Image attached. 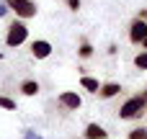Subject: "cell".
I'll use <instances>...</instances> for the list:
<instances>
[{
    "mask_svg": "<svg viewBox=\"0 0 147 139\" xmlns=\"http://www.w3.org/2000/svg\"><path fill=\"white\" fill-rule=\"evenodd\" d=\"M8 13H10V8H8V5H5V3H0V18H5V15H8Z\"/></svg>",
    "mask_w": 147,
    "mask_h": 139,
    "instance_id": "e0dca14e",
    "label": "cell"
},
{
    "mask_svg": "<svg viewBox=\"0 0 147 139\" xmlns=\"http://www.w3.org/2000/svg\"><path fill=\"white\" fill-rule=\"evenodd\" d=\"M5 5H8L18 18H34V15H36V3H34V0H5Z\"/></svg>",
    "mask_w": 147,
    "mask_h": 139,
    "instance_id": "3957f363",
    "label": "cell"
},
{
    "mask_svg": "<svg viewBox=\"0 0 147 139\" xmlns=\"http://www.w3.org/2000/svg\"><path fill=\"white\" fill-rule=\"evenodd\" d=\"M0 108H5V111H16V101H10L8 95H0Z\"/></svg>",
    "mask_w": 147,
    "mask_h": 139,
    "instance_id": "5bb4252c",
    "label": "cell"
},
{
    "mask_svg": "<svg viewBox=\"0 0 147 139\" xmlns=\"http://www.w3.org/2000/svg\"><path fill=\"white\" fill-rule=\"evenodd\" d=\"M78 54H80V59H90L93 57V46H90V41H80V49H78Z\"/></svg>",
    "mask_w": 147,
    "mask_h": 139,
    "instance_id": "8fae6325",
    "label": "cell"
},
{
    "mask_svg": "<svg viewBox=\"0 0 147 139\" xmlns=\"http://www.w3.org/2000/svg\"><path fill=\"white\" fill-rule=\"evenodd\" d=\"M134 67H137V70H147V49H142V52L134 57Z\"/></svg>",
    "mask_w": 147,
    "mask_h": 139,
    "instance_id": "7c38bea8",
    "label": "cell"
},
{
    "mask_svg": "<svg viewBox=\"0 0 147 139\" xmlns=\"http://www.w3.org/2000/svg\"><path fill=\"white\" fill-rule=\"evenodd\" d=\"M31 54H34L36 59H47V57L52 54V44H49L47 39H36V41L31 44Z\"/></svg>",
    "mask_w": 147,
    "mask_h": 139,
    "instance_id": "8992f818",
    "label": "cell"
},
{
    "mask_svg": "<svg viewBox=\"0 0 147 139\" xmlns=\"http://www.w3.org/2000/svg\"><path fill=\"white\" fill-rule=\"evenodd\" d=\"M23 139H41V137H39L36 132H31V129H26V132H23Z\"/></svg>",
    "mask_w": 147,
    "mask_h": 139,
    "instance_id": "2e32d148",
    "label": "cell"
},
{
    "mask_svg": "<svg viewBox=\"0 0 147 139\" xmlns=\"http://www.w3.org/2000/svg\"><path fill=\"white\" fill-rule=\"evenodd\" d=\"M142 46H145V49H147V39H145V44H142Z\"/></svg>",
    "mask_w": 147,
    "mask_h": 139,
    "instance_id": "d6986e66",
    "label": "cell"
},
{
    "mask_svg": "<svg viewBox=\"0 0 147 139\" xmlns=\"http://www.w3.org/2000/svg\"><path fill=\"white\" fill-rule=\"evenodd\" d=\"M145 39H147V21L137 15V18L132 21V26H129V41H132L134 46H142Z\"/></svg>",
    "mask_w": 147,
    "mask_h": 139,
    "instance_id": "277c9868",
    "label": "cell"
},
{
    "mask_svg": "<svg viewBox=\"0 0 147 139\" xmlns=\"http://www.w3.org/2000/svg\"><path fill=\"white\" fill-rule=\"evenodd\" d=\"M39 90H41V88H39V83H36V80H23V83H21V93H23V95H28V98L39 95Z\"/></svg>",
    "mask_w": 147,
    "mask_h": 139,
    "instance_id": "30bf717a",
    "label": "cell"
},
{
    "mask_svg": "<svg viewBox=\"0 0 147 139\" xmlns=\"http://www.w3.org/2000/svg\"><path fill=\"white\" fill-rule=\"evenodd\" d=\"M140 18H145V21H147V10H145V13H142V15H140Z\"/></svg>",
    "mask_w": 147,
    "mask_h": 139,
    "instance_id": "ac0fdd59",
    "label": "cell"
},
{
    "mask_svg": "<svg viewBox=\"0 0 147 139\" xmlns=\"http://www.w3.org/2000/svg\"><path fill=\"white\" fill-rule=\"evenodd\" d=\"M70 10H80V0H65Z\"/></svg>",
    "mask_w": 147,
    "mask_h": 139,
    "instance_id": "9a60e30c",
    "label": "cell"
},
{
    "mask_svg": "<svg viewBox=\"0 0 147 139\" xmlns=\"http://www.w3.org/2000/svg\"><path fill=\"white\" fill-rule=\"evenodd\" d=\"M127 139H147V129H145V126H137V129L129 132V137H127Z\"/></svg>",
    "mask_w": 147,
    "mask_h": 139,
    "instance_id": "4fadbf2b",
    "label": "cell"
},
{
    "mask_svg": "<svg viewBox=\"0 0 147 139\" xmlns=\"http://www.w3.org/2000/svg\"><path fill=\"white\" fill-rule=\"evenodd\" d=\"M0 59H3V54H0Z\"/></svg>",
    "mask_w": 147,
    "mask_h": 139,
    "instance_id": "44dd1931",
    "label": "cell"
},
{
    "mask_svg": "<svg viewBox=\"0 0 147 139\" xmlns=\"http://www.w3.org/2000/svg\"><path fill=\"white\" fill-rule=\"evenodd\" d=\"M119 93H121V85H119V83H103V85H101V90H98V95H101V98H106V101H109V98H114V95H119Z\"/></svg>",
    "mask_w": 147,
    "mask_h": 139,
    "instance_id": "ba28073f",
    "label": "cell"
},
{
    "mask_svg": "<svg viewBox=\"0 0 147 139\" xmlns=\"http://www.w3.org/2000/svg\"><path fill=\"white\" fill-rule=\"evenodd\" d=\"M101 85H103V83H98L96 77H88V75H83V77H80V88H83V90H88V93H98V90H101Z\"/></svg>",
    "mask_w": 147,
    "mask_h": 139,
    "instance_id": "9c48e42d",
    "label": "cell"
},
{
    "mask_svg": "<svg viewBox=\"0 0 147 139\" xmlns=\"http://www.w3.org/2000/svg\"><path fill=\"white\" fill-rule=\"evenodd\" d=\"M145 98H147V90H145Z\"/></svg>",
    "mask_w": 147,
    "mask_h": 139,
    "instance_id": "ffe728a7",
    "label": "cell"
},
{
    "mask_svg": "<svg viewBox=\"0 0 147 139\" xmlns=\"http://www.w3.org/2000/svg\"><path fill=\"white\" fill-rule=\"evenodd\" d=\"M83 137H85V139H106V137H109V132H106L101 124H88L85 132H83Z\"/></svg>",
    "mask_w": 147,
    "mask_h": 139,
    "instance_id": "52a82bcc",
    "label": "cell"
},
{
    "mask_svg": "<svg viewBox=\"0 0 147 139\" xmlns=\"http://www.w3.org/2000/svg\"><path fill=\"white\" fill-rule=\"evenodd\" d=\"M142 113H147V98H145V95H134V98H127V101H124V106L119 108V119H124V121L140 119Z\"/></svg>",
    "mask_w": 147,
    "mask_h": 139,
    "instance_id": "6da1fadb",
    "label": "cell"
},
{
    "mask_svg": "<svg viewBox=\"0 0 147 139\" xmlns=\"http://www.w3.org/2000/svg\"><path fill=\"white\" fill-rule=\"evenodd\" d=\"M26 39H28V26L23 21H13L8 26V34H5V44L13 49V46H21Z\"/></svg>",
    "mask_w": 147,
    "mask_h": 139,
    "instance_id": "7a4b0ae2",
    "label": "cell"
},
{
    "mask_svg": "<svg viewBox=\"0 0 147 139\" xmlns=\"http://www.w3.org/2000/svg\"><path fill=\"white\" fill-rule=\"evenodd\" d=\"M59 106L67 108V111H78V108L83 106V98H80L75 90H65V93H59Z\"/></svg>",
    "mask_w": 147,
    "mask_h": 139,
    "instance_id": "5b68a950",
    "label": "cell"
}]
</instances>
